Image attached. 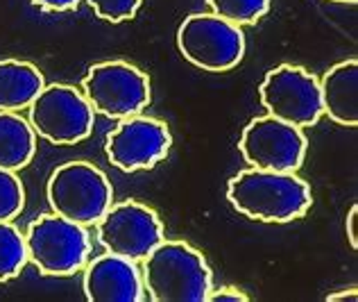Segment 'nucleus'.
Segmentation results:
<instances>
[{
	"mask_svg": "<svg viewBox=\"0 0 358 302\" xmlns=\"http://www.w3.org/2000/svg\"><path fill=\"white\" fill-rule=\"evenodd\" d=\"M334 3H356V0H334Z\"/></svg>",
	"mask_w": 358,
	"mask_h": 302,
	"instance_id": "24",
	"label": "nucleus"
},
{
	"mask_svg": "<svg viewBox=\"0 0 358 302\" xmlns=\"http://www.w3.org/2000/svg\"><path fill=\"white\" fill-rule=\"evenodd\" d=\"M52 214L73 223H98L114 200L109 177L89 162H66L57 166L45 186Z\"/></svg>",
	"mask_w": 358,
	"mask_h": 302,
	"instance_id": "3",
	"label": "nucleus"
},
{
	"mask_svg": "<svg viewBox=\"0 0 358 302\" xmlns=\"http://www.w3.org/2000/svg\"><path fill=\"white\" fill-rule=\"evenodd\" d=\"M82 93L93 111L129 118L150 105V78L129 62H102L84 75Z\"/></svg>",
	"mask_w": 358,
	"mask_h": 302,
	"instance_id": "6",
	"label": "nucleus"
},
{
	"mask_svg": "<svg viewBox=\"0 0 358 302\" xmlns=\"http://www.w3.org/2000/svg\"><path fill=\"white\" fill-rule=\"evenodd\" d=\"M27 261L25 239L9 221H0V282L16 277Z\"/></svg>",
	"mask_w": 358,
	"mask_h": 302,
	"instance_id": "16",
	"label": "nucleus"
},
{
	"mask_svg": "<svg viewBox=\"0 0 358 302\" xmlns=\"http://www.w3.org/2000/svg\"><path fill=\"white\" fill-rule=\"evenodd\" d=\"M306 137L301 128L275 116H259L243 130L238 150L254 168L279 173H295L304 164Z\"/></svg>",
	"mask_w": 358,
	"mask_h": 302,
	"instance_id": "9",
	"label": "nucleus"
},
{
	"mask_svg": "<svg viewBox=\"0 0 358 302\" xmlns=\"http://www.w3.org/2000/svg\"><path fill=\"white\" fill-rule=\"evenodd\" d=\"M105 250L131 261L145 259L164 241V225L155 210L136 200L111 205L96 223Z\"/></svg>",
	"mask_w": 358,
	"mask_h": 302,
	"instance_id": "10",
	"label": "nucleus"
},
{
	"mask_svg": "<svg viewBox=\"0 0 358 302\" xmlns=\"http://www.w3.org/2000/svg\"><path fill=\"white\" fill-rule=\"evenodd\" d=\"M327 300L329 302H356L358 294H356V289H347V291H341V294H331Z\"/></svg>",
	"mask_w": 358,
	"mask_h": 302,
	"instance_id": "23",
	"label": "nucleus"
},
{
	"mask_svg": "<svg viewBox=\"0 0 358 302\" xmlns=\"http://www.w3.org/2000/svg\"><path fill=\"white\" fill-rule=\"evenodd\" d=\"M23 239L27 259L43 275H73L87 263L91 254V241L84 225L57 214H43L32 221Z\"/></svg>",
	"mask_w": 358,
	"mask_h": 302,
	"instance_id": "4",
	"label": "nucleus"
},
{
	"mask_svg": "<svg viewBox=\"0 0 358 302\" xmlns=\"http://www.w3.org/2000/svg\"><path fill=\"white\" fill-rule=\"evenodd\" d=\"M231 207L261 223H290L301 219L313 203L310 186L295 173L248 168L227 184Z\"/></svg>",
	"mask_w": 358,
	"mask_h": 302,
	"instance_id": "1",
	"label": "nucleus"
},
{
	"mask_svg": "<svg viewBox=\"0 0 358 302\" xmlns=\"http://www.w3.org/2000/svg\"><path fill=\"white\" fill-rule=\"evenodd\" d=\"M215 16L234 25H252L268 14L272 0H206Z\"/></svg>",
	"mask_w": 358,
	"mask_h": 302,
	"instance_id": "17",
	"label": "nucleus"
},
{
	"mask_svg": "<svg viewBox=\"0 0 358 302\" xmlns=\"http://www.w3.org/2000/svg\"><path fill=\"white\" fill-rule=\"evenodd\" d=\"M259 98L270 116L297 128L313 125L322 116L320 80L301 66L281 64L268 71L261 82Z\"/></svg>",
	"mask_w": 358,
	"mask_h": 302,
	"instance_id": "8",
	"label": "nucleus"
},
{
	"mask_svg": "<svg viewBox=\"0 0 358 302\" xmlns=\"http://www.w3.org/2000/svg\"><path fill=\"white\" fill-rule=\"evenodd\" d=\"M36 150V135L30 121L16 111H0V168L21 171L32 162Z\"/></svg>",
	"mask_w": 358,
	"mask_h": 302,
	"instance_id": "15",
	"label": "nucleus"
},
{
	"mask_svg": "<svg viewBox=\"0 0 358 302\" xmlns=\"http://www.w3.org/2000/svg\"><path fill=\"white\" fill-rule=\"evenodd\" d=\"M82 287L91 302H141L145 298L136 263L111 252L89 263Z\"/></svg>",
	"mask_w": 358,
	"mask_h": 302,
	"instance_id": "12",
	"label": "nucleus"
},
{
	"mask_svg": "<svg viewBox=\"0 0 358 302\" xmlns=\"http://www.w3.org/2000/svg\"><path fill=\"white\" fill-rule=\"evenodd\" d=\"M89 5L93 7L100 18H105L109 23H122L134 18L138 12L141 0H89Z\"/></svg>",
	"mask_w": 358,
	"mask_h": 302,
	"instance_id": "19",
	"label": "nucleus"
},
{
	"mask_svg": "<svg viewBox=\"0 0 358 302\" xmlns=\"http://www.w3.org/2000/svg\"><path fill=\"white\" fill-rule=\"evenodd\" d=\"M177 48L197 69L222 73L243 60L245 34L215 14H191L177 30Z\"/></svg>",
	"mask_w": 358,
	"mask_h": 302,
	"instance_id": "5",
	"label": "nucleus"
},
{
	"mask_svg": "<svg viewBox=\"0 0 358 302\" xmlns=\"http://www.w3.org/2000/svg\"><path fill=\"white\" fill-rule=\"evenodd\" d=\"M173 137L164 121L150 116H129L107 135V157L118 171L134 173L157 166L166 159Z\"/></svg>",
	"mask_w": 358,
	"mask_h": 302,
	"instance_id": "11",
	"label": "nucleus"
},
{
	"mask_svg": "<svg viewBox=\"0 0 358 302\" xmlns=\"http://www.w3.org/2000/svg\"><path fill=\"white\" fill-rule=\"evenodd\" d=\"M32 3L41 9H48V12H69V9L80 5V0H32Z\"/></svg>",
	"mask_w": 358,
	"mask_h": 302,
	"instance_id": "22",
	"label": "nucleus"
},
{
	"mask_svg": "<svg viewBox=\"0 0 358 302\" xmlns=\"http://www.w3.org/2000/svg\"><path fill=\"white\" fill-rule=\"evenodd\" d=\"M27 109L34 135L55 146H73L87 139L96 114L84 93L71 84L43 87Z\"/></svg>",
	"mask_w": 358,
	"mask_h": 302,
	"instance_id": "7",
	"label": "nucleus"
},
{
	"mask_svg": "<svg viewBox=\"0 0 358 302\" xmlns=\"http://www.w3.org/2000/svg\"><path fill=\"white\" fill-rule=\"evenodd\" d=\"M25 205V188L14 171L0 168V221H12Z\"/></svg>",
	"mask_w": 358,
	"mask_h": 302,
	"instance_id": "18",
	"label": "nucleus"
},
{
	"mask_svg": "<svg viewBox=\"0 0 358 302\" xmlns=\"http://www.w3.org/2000/svg\"><path fill=\"white\" fill-rule=\"evenodd\" d=\"M143 291L155 302H206L213 289L204 254L186 241H162L143 259Z\"/></svg>",
	"mask_w": 358,
	"mask_h": 302,
	"instance_id": "2",
	"label": "nucleus"
},
{
	"mask_svg": "<svg viewBox=\"0 0 358 302\" xmlns=\"http://www.w3.org/2000/svg\"><path fill=\"white\" fill-rule=\"evenodd\" d=\"M43 87V75L34 64L18 60L0 62V111L27 109Z\"/></svg>",
	"mask_w": 358,
	"mask_h": 302,
	"instance_id": "14",
	"label": "nucleus"
},
{
	"mask_svg": "<svg viewBox=\"0 0 358 302\" xmlns=\"http://www.w3.org/2000/svg\"><path fill=\"white\" fill-rule=\"evenodd\" d=\"M347 239H350L352 250H358V205H352L350 214H347Z\"/></svg>",
	"mask_w": 358,
	"mask_h": 302,
	"instance_id": "21",
	"label": "nucleus"
},
{
	"mask_svg": "<svg viewBox=\"0 0 358 302\" xmlns=\"http://www.w3.org/2000/svg\"><path fill=\"white\" fill-rule=\"evenodd\" d=\"M250 296L243 294L236 287H220V289H211V294L206 296V302H248Z\"/></svg>",
	"mask_w": 358,
	"mask_h": 302,
	"instance_id": "20",
	"label": "nucleus"
},
{
	"mask_svg": "<svg viewBox=\"0 0 358 302\" xmlns=\"http://www.w3.org/2000/svg\"><path fill=\"white\" fill-rule=\"evenodd\" d=\"M322 111L347 128L358 125V62L347 60L324 73L320 82Z\"/></svg>",
	"mask_w": 358,
	"mask_h": 302,
	"instance_id": "13",
	"label": "nucleus"
}]
</instances>
